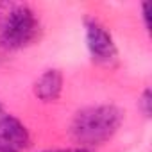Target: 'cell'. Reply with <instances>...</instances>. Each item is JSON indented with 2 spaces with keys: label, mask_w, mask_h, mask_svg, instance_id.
<instances>
[{
  "label": "cell",
  "mask_w": 152,
  "mask_h": 152,
  "mask_svg": "<svg viewBox=\"0 0 152 152\" xmlns=\"http://www.w3.org/2000/svg\"><path fill=\"white\" fill-rule=\"evenodd\" d=\"M124 113L115 104H97L75 113L70 132L79 147L93 148L107 143L122 127Z\"/></svg>",
  "instance_id": "cell-1"
},
{
  "label": "cell",
  "mask_w": 152,
  "mask_h": 152,
  "mask_svg": "<svg viewBox=\"0 0 152 152\" xmlns=\"http://www.w3.org/2000/svg\"><path fill=\"white\" fill-rule=\"evenodd\" d=\"M39 34L41 22L31 4H0V47L4 50H23L34 45Z\"/></svg>",
  "instance_id": "cell-2"
},
{
  "label": "cell",
  "mask_w": 152,
  "mask_h": 152,
  "mask_svg": "<svg viewBox=\"0 0 152 152\" xmlns=\"http://www.w3.org/2000/svg\"><path fill=\"white\" fill-rule=\"evenodd\" d=\"M84 38H86V48L91 57V61L97 66L102 68H113L118 63V48L116 43L107 31V27L93 18L88 16L84 20Z\"/></svg>",
  "instance_id": "cell-3"
},
{
  "label": "cell",
  "mask_w": 152,
  "mask_h": 152,
  "mask_svg": "<svg viewBox=\"0 0 152 152\" xmlns=\"http://www.w3.org/2000/svg\"><path fill=\"white\" fill-rule=\"evenodd\" d=\"M31 141V131L18 116H0V152H25Z\"/></svg>",
  "instance_id": "cell-4"
},
{
  "label": "cell",
  "mask_w": 152,
  "mask_h": 152,
  "mask_svg": "<svg viewBox=\"0 0 152 152\" xmlns=\"http://www.w3.org/2000/svg\"><path fill=\"white\" fill-rule=\"evenodd\" d=\"M63 88H64V77H63L61 70L48 68L36 79L32 90H34V95L38 100H41L45 104H52L61 99Z\"/></svg>",
  "instance_id": "cell-5"
},
{
  "label": "cell",
  "mask_w": 152,
  "mask_h": 152,
  "mask_svg": "<svg viewBox=\"0 0 152 152\" xmlns=\"http://www.w3.org/2000/svg\"><path fill=\"white\" fill-rule=\"evenodd\" d=\"M140 106H141V111L145 116H150V111H152V95H150V90L147 88L141 95V100H140Z\"/></svg>",
  "instance_id": "cell-6"
},
{
  "label": "cell",
  "mask_w": 152,
  "mask_h": 152,
  "mask_svg": "<svg viewBox=\"0 0 152 152\" xmlns=\"http://www.w3.org/2000/svg\"><path fill=\"white\" fill-rule=\"evenodd\" d=\"M41 152H93V148H86V147H68V148H48V150H41Z\"/></svg>",
  "instance_id": "cell-7"
},
{
  "label": "cell",
  "mask_w": 152,
  "mask_h": 152,
  "mask_svg": "<svg viewBox=\"0 0 152 152\" xmlns=\"http://www.w3.org/2000/svg\"><path fill=\"white\" fill-rule=\"evenodd\" d=\"M141 18H143V22H145V27L148 29V4H147V2L141 4Z\"/></svg>",
  "instance_id": "cell-8"
},
{
  "label": "cell",
  "mask_w": 152,
  "mask_h": 152,
  "mask_svg": "<svg viewBox=\"0 0 152 152\" xmlns=\"http://www.w3.org/2000/svg\"><path fill=\"white\" fill-rule=\"evenodd\" d=\"M2 111H4V106H2V102H0V116H2Z\"/></svg>",
  "instance_id": "cell-9"
}]
</instances>
